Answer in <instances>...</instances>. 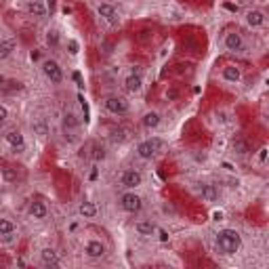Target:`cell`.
<instances>
[{"label":"cell","instance_id":"6da1fadb","mask_svg":"<svg viewBox=\"0 0 269 269\" xmlns=\"http://www.w3.org/2000/svg\"><path fill=\"white\" fill-rule=\"evenodd\" d=\"M215 246L221 255L225 257H232L240 251V246H242V236L236 229H221L215 238Z\"/></svg>","mask_w":269,"mask_h":269},{"label":"cell","instance_id":"7a4b0ae2","mask_svg":"<svg viewBox=\"0 0 269 269\" xmlns=\"http://www.w3.org/2000/svg\"><path fill=\"white\" fill-rule=\"evenodd\" d=\"M40 72L51 84H61L63 82V70H61L59 61L53 59V57H44V59L40 61Z\"/></svg>","mask_w":269,"mask_h":269},{"label":"cell","instance_id":"3957f363","mask_svg":"<svg viewBox=\"0 0 269 269\" xmlns=\"http://www.w3.org/2000/svg\"><path fill=\"white\" fill-rule=\"evenodd\" d=\"M164 145H166L164 139H160V137H149V139H145V141L139 143L137 149H134V153H137L141 160H151Z\"/></svg>","mask_w":269,"mask_h":269},{"label":"cell","instance_id":"277c9868","mask_svg":"<svg viewBox=\"0 0 269 269\" xmlns=\"http://www.w3.org/2000/svg\"><path fill=\"white\" fill-rule=\"evenodd\" d=\"M118 206L124 210V213L137 215L139 210L143 208V200H141V196L134 194L133 189H129V191H124V194H120V198H118Z\"/></svg>","mask_w":269,"mask_h":269},{"label":"cell","instance_id":"5b68a950","mask_svg":"<svg viewBox=\"0 0 269 269\" xmlns=\"http://www.w3.org/2000/svg\"><path fill=\"white\" fill-rule=\"evenodd\" d=\"M103 108L110 114H114V116H127L131 112V103L124 97H120V95H110V97L103 99Z\"/></svg>","mask_w":269,"mask_h":269},{"label":"cell","instance_id":"8992f818","mask_svg":"<svg viewBox=\"0 0 269 269\" xmlns=\"http://www.w3.org/2000/svg\"><path fill=\"white\" fill-rule=\"evenodd\" d=\"M118 181H120V185L124 189H137V187L143 185V175L139 170H134V168H127V170L120 172Z\"/></svg>","mask_w":269,"mask_h":269},{"label":"cell","instance_id":"52a82bcc","mask_svg":"<svg viewBox=\"0 0 269 269\" xmlns=\"http://www.w3.org/2000/svg\"><path fill=\"white\" fill-rule=\"evenodd\" d=\"M223 46L229 51V53H242L246 49V40H244V36L240 34L238 30H232V32H227L225 38H223Z\"/></svg>","mask_w":269,"mask_h":269},{"label":"cell","instance_id":"ba28073f","mask_svg":"<svg viewBox=\"0 0 269 269\" xmlns=\"http://www.w3.org/2000/svg\"><path fill=\"white\" fill-rule=\"evenodd\" d=\"M84 255L89 259H93V261H99V259H103L105 255H108V246H105L101 240L93 238V240H89V242L84 244Z\"/></svg>","mask_w":269,"mask_h":269},{"label":"cell","instance_id":"9c48e42d","mask_svg":"<svg viewBox=\"0 0 269 269\" xmlns=\"http://www.w3.org/2000/svg\"><path fill=\"white\" fill-rule=\"evenodd\" d=\"M244 21L251 30H259V27H263L267 23V13L261 11V8H248L244 13Z\"/></svg>","mask_w":269,"mask_h":269},{"label":"cell","instance_id":"30bf717a","mask_svg":"<svg viewBox=\"0 0 269 269\" xmlns=\"http://www.w3.org/2000/svg\"><path fill=\"white\" fill-rule=\"evenodd\" d=\"M4 143L15 151H23L25 149V134L19 129H11L4 133Z\"/></svg>","mask_w":269,"mask_h":269},{"label":"cell","instance_id":"8fae6325","mask_svg":"<svg viewBox=\"0 0 269 269\" xmlns=\"http://www.w3.org/2000/svg\"><path fill=\"white\" fill-rule=\"evenodd\" d=\"M97 15L103 19V21H108V23H112V25H116L118 21H120V15H118V11L114 8L110 2H101V4H97Z\"/></svg>","mask_w":269,"mask_h":269},{"label":"cell","instance_id":"7c38bea8","mask_svg":"<svg viewBox=\"0 0 269 269\" xmlns=\"http://www.w3.org/2000/svg\"><path fill=\"white\" fill-rule=\"evenodd\" d=\"M27 215L36 221H44L46 217H49V206H46L40 198H36V200L30 202V206H27Z\"/></svg>","mask_w":269,"mask_h":269},{"label":"cell","instance_id":"4fadbf2b","mask_svg":"<svg viewBox=\"0 0 269 269\" xmlns=\"http://www.w3.org/2000/svg\"><path fill=\"white\" fill-rule=\"evenodd\" d=\"M160 114L156 110H147V112H143V116H141V127L145 129V131H156L160 127Z\"/></svg>","mask_w":269,"mask_h":269},{"label":"cell","instance_id":"5bb4252c","mask_svg":"<svg viewBox=\"0 0 269 269\" xmlns=\"http://www.w3.org/2000/svg\"><path fill=\"white\" fill-rule=\"evenodd\" d=\"M124 89H127L129 93H141L143 91V76L137 74V72H131L127 78H124Z\"/></svg>","mask_w":269,"mask_h":269},{"label":"cell","instance_id":"9a60e30c","mask_svg":"<svg viewBox=\"0 0 269 269\" xmlns=\"http://www.w3.org/2000/svg\"><path fill=\"white\" fill-rule=\"evenodd\" d=\"M40 263L44 265V267H59L61 265V261H59V253L55 251V248H42L40 251Z\"/></svg>","mask_w":269,"mask_h":269},{"label":"cell","instance_id":"2e32d148","mask_svg":"<svg viewBox=\"0 0 269 269\" xmlns=\"http://www.w3.org/2000/svg\"><path fill=\"white\" fill-rule=\"evenodd\" d=\"M221 78L229 84H238L242 80V70H240L238 65H225L223 70H221Z\"/></svg>","mask_w":269,"mask_h":269},{"label":"cell","instance_id":"e0dca14e","mask_svg":"<svg viewBox=\"0 0 269 269\" xmlns=\"http://www.w3.org/2000/svg\"><path fill=\"white\" fill-rule=\"evenodd\" d=\"M134 232L141 238H151V236H156L158 225L153 223V221H137V223H134Z\"/></svg>","mask_w":269,"mask_h":269},{"label":"cell","instance_id":"ac0fdd59","mask_svg":"<svg viewBox=\"0 0 269 269\" xmlns=\"http://www.w3.org/2000/svg\"><path fill=\"white\" fill-rule=\"evenodd\" d=\"M25 11H27V15H32L36 19H44L46 17V4L42 2V0H30L25 6Z\"/></svg>","mask_w":269,"mask_h":269},{"label":"cell","instance_id":"d6986e66","mask_svg":"<svg viewBox=\"0 0 269 269\" xmlns=\"http://www.w3.org/2000/svg\"><path fill=\"white\" fill-rule=\"evenodd\" d=\"M198 194L202 196V200H204V202H217L219 200V189L213 183H200Z\"/></svg>","mask_w":269,"mask_h":269},{"label":"cell","instance_id":"ffe728a7","mask_svg":"<svg viewBox=\"0 0 269 269\" xmlns=\"http://www.w3.org/2000/svg\"><path fill=\"white\" fill-rule=\"evenodd\" d=\"M61 122H63V133H65V137L70 134V139H74L72 133L78 129V118H76V114H74V112H65Z\"/></svg>","mask_w":269,"mask_h":269},{"label":"cell","instance_id":"44dd1931","mask_svg":"<svg viewBox=\"0 0 269 269\" xmlns=\"http://www.w3.org/2000/svg\"><path fill=\"white\" fill-rule=\"evenodd\" d=\"M78 215L84 217V219H95V217L99 215V208H97L95 202L84 200V202H80V206H78Z\"/></svg>","mask_w":269,"mask_h":269},{"label":"cell","instance_id":"7402d4cb","mask_svg":"<svg viewBox=\"0 0 269 269\" xmlns=\"http://www.w3.org/2000/svg\"><path fill=\"white\" fill-rule=\"evenodd\" d=\"M15 234V223L8 217H0V238Z\"/></svg>","mask_w":269,"mask_h":269},{"label":"cell","instance_id":"603a6c76","mask_svg":"<svg viewBox=\"0 0 269 269\" xmlns=\"http://www.w3.org/2000/svg\"><path fill=\"white\" fill-rule=\"evenodd\" d=\"M15 51V42L13 40H0V61L8 59Z\"/></svg>","mask_w":269,"mask_h":269},{"label":"cell","instance_id":"cb8c5ba5","mask_svg":"<svg viewBox=\"0 0 269 269\" xmlns=\"http://www.w3.org/2000/svg\"><path fill=\"white\" fill-rule=\"evenodd\" d=\"M0 175H2V179L6 181V183H15V181L19 179V172H17V168H13V166L0 168Z\"/></svg>","mask_w":269,"mask_h":269},{"label":"cell","instance_id":"d4e9b609","mask_svg":"<svg viewBox=\"0 0 269 269\" xmlns=\"http://www.w3.org/2000/svg\"><path fill=\"white\" fill-rule=\"evenodd\" d=\"M44 38H46V44H49L51 49H57V46H59L61 36H59V32H57V30H49Z\"/></svg>","mask_w":269,"mask_h":269},{"label":"cell","instance_id":"484cf974","mask_svg":"<svg viewBox=\"0 0 269 269\" xmlns=\"http://www.w3.org/2000/svg\"><path fill=\"white\" fill-rule=\"evenodd\" d=\"M67 51H70V55H78V53H80V44H78V40L70 38V40H67Z\"/></svg>","mask_w":269,"mask_h":269},{"label":"cell","instance_id":"4316f807","mask_svg":"<svg viewBox=\"0 0 269 269\" xmlns=\"http://www.w3.org/2000/svg\"><path fill=\"white\" fill-rule=\"evenodd\" d=\"M234 149H236V151L240 153V156H244V153L248 151V147H246V143H244V141H240V139H238V141H234Z\"/></svg>","mask_w":269,"mask_h":269},{"label":"cell","instance_id":"83f0119b","mask_svg":"<svg viewBox=\"0 0 269 269\" xmlns=\"http://www.w3.org/2000/svg\"><path fill=\"white\" fill-rule=\"evenodd\" d=\"M93 160H103L105 158V149L103 147H99V145H93Z\"/></svg>","mask_w":269,"mask_h":269},{"label":"cell","instance_id":"f1b7e54d","mask_svg":"<svg viewBox=\"0 0 269 269\" xmlns=\"http://www.w3.org/2000/svg\"><path fill=\"white\" fill-rule=\"evenodd\" d=\"M267 147H261V149H259V153H257V160H259V164H265V162H267Z\"/></svg>","mask_w":269,"mask_h":269},{"label":"cell","instance_id":"f546056e","mask_svg":"<svg viewBox=\"0 0 269 269\" xmlns=\"http://www.w3.org/2000/svg\"><path fill=\"white\" fill-rule=\"evenodd\" d=\"M8 120V110H6V105L0 103V124H4Z\"/></svg>","mask_w":269,"mask_h":269},{"label":"cell","instance_id":"4dcf8cb0","mask_svg":"<svg viewBox=\"0 0 269 269\" xmlns=\"http://www.w3.org/2000/svg\"><path fill=\"white\" fill-rule=\"evenodd\" d=\"M34 131L38 133V137H44V134H46V127H44L42 122H36L34 124Z\"/></svg>","mask_w":269,"mask_h":269},{"label":"cell","instance_id":"1f68e13d","mask_svg":"<svg viewBox=\"0 0 269 269\" xmlns=\"http://www.w3.org/2000/svg\"><path fill=\"white\" fill-rule=\"evenodd\" d=\"M112 139H114V141H124V139H127V133H124L122 129H118V131H114Z\"/></svg>","mask_w":269,"mask_h":269},{"label":"cell","instance_id":"d6a6232c","mask_svg":"<svg viewBox=\"0 0 269 269\" xmlns=\"http://www.w3.org/2000/svg\"><path fill=\"white\" fill-rule=\"evenodd\" d=\"M156 234H158V238H160V242H168V234L164 232V229H158Z\"/></svg>","mask_w":269,"mask_h":269},{"label":"cell","instance_id":"836d02e7","mask_svg":"<svg viewBox=\"0 0 269 269\" xmlns=\"http://www.w3.org/2000/svg\"><path fill=\"white\" fill-rule=\"evenodd\" d=\"M217 122H227V118H225V112H217Z\"/></svg>","mask_w":269,"mask_h":269},{"label":"cell","instance_id":"e575fe53","mask_svg":"<svg viewBox=\"0 0 269 269\" xmlns=\"http://www.w3.org/2000/svg\"><path fill=\"white\" fill-rule=\"evenodd\" d=\"M223 168L227 170V172H234L236 168H234V164H232V162H223Z\"/></svg>","mask_w":269,"mask_h":269}]
</instances>
